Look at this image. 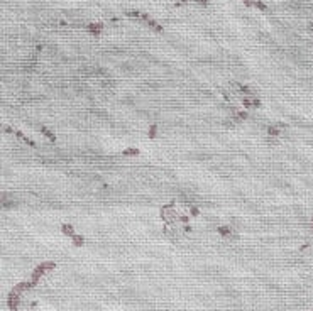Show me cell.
I'll return each instance as SVG.
<instances>
[{"label":"cell","mask_w":313,"mask_h":311,"mask_svg":"<svg viewBox=\"0 0 313 311\" xmlns=\"http://www.w3.org/2000/svg\"><path fill=\"white\" fill-rule=\"evenodd\" d=\"M195 4H198V5H201V7H207L208 5V0H193Z\"/></svg>","instance_id":"cell-6"},{"label":"cell","mask_w":313,"mask_h":311,"mask_svg":"<svg viewBox=\"0 0 313 311\" xmlns=\"http://www.w3.org/2000/svg\"><path fill=\"white\" fill-rule=\"evenodd\" d=\"M279 132H281V130H279L278 125H271V127L267 129V134H269V135H278Z\"/></svg>","instance_id":"cell-2"},{"label":"cell","mask_w":313,"mask_h":311,"mask_svg":"<svg viewBox=\"0 0 313 311\" xmlns=\"http://www.w3.org/2000/svg\"><path fill=\"white\" fill-rule=\"evenodd\" d=\"M42 134H46L47 137L51 139V141H54V139H56V137H54V134H51V132H49V130H47V129H42Z\"/></svg>","instance_id":"cell-5"},{"label":"cell","mask_w":313,"mask_h":311,"mask_svg":"<svg viewBox=\"0 0 313 311\" xmlns=\"http://www.w3.org/2000/svg\"><path fill=\"white\" fill-rule=\"evenodd\" d=\"M73 240H75V244H76V245H81L83 242V237H80V235H76V237H73Z\"/></svg>","instance_id":"cell-4"},{"label":"cell","mask_w":313,"mask_h":311,"mask_svg":"<svg viewBox=\"0 0 313 311\" xmlns=\"http://www.w3.org/2000/svg\"><path fill=\"white\" fill-rule=\"evenodd\" d=\"M124 154L127 156V154H139V151L137 149H129V151H124Z\"/></svg>","instance_id":"cell-9"},{"label":"cell","mask_w":313,"mask_h":311,"mask_svg":"<svg viewBox=\"0 0 313 311\" xmlns=\"http://www.w3.org/2000/svg\"><path fill=\"white\" fill-rule=\"evenodd\" d=\"M86 30L92 32L93 36H98L100 34V30H102V24H90L88 27H86Z\"/></svg>","instance_id":"cell-1"},{"label":"cell","mask_w":313,"mask_h":311,"mask_svg":"<svg viewBox=\"0 0 313 311\" xmlns=\"http://www.w3.org/2000/svg\"><path fill=\"white\" fill-rule=\"evenodd\" d=\"M156 125H154V127H151V132H149V137H156V134H158V132H156Z\"/></svg>","instance_id":"cell-8"},{"label":"cell","mask_w":313,"mask_h":311,"mask_svg":"<svg viewBox=\"0 0 313 311\" xmlns=\"http://www.w3.org/2000/svg\"><path fill=\"white\" fill-rule=\"evenodd\" d=\"M63 232H65L66 235H73V233H75L73 227H70V225H63Z\"/></svg>","instance_id":"cell-3"},{"label":"cell","mask_w":313,"mask_h":311,"mask_svg":"<svg viewBox=\"0 0 313 311\" xmlns=\"http://www.w3.org/2000/svg\"><path fill=\"white\" fill-rule=\"evenodd\" d=\"M219 233L227 235V233H229V228H227V227H220V228H219Z\"/></svg>","instance_id":"cell-7"}]
</instances>
